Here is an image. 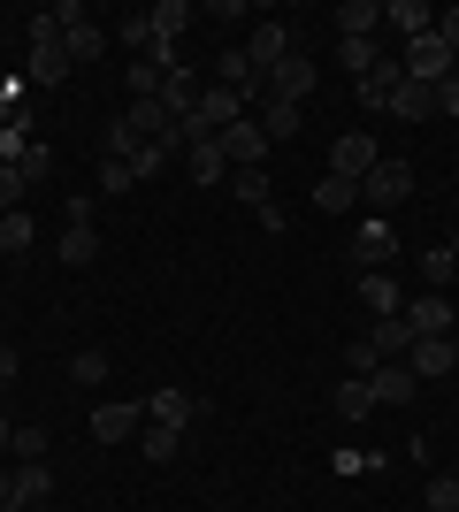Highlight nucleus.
Segmentation results:
<instances>
[{
    "label": "nucleus",
    "mask_w": 459,
    "mask_h": 512,
    "mask_svg": "<svg viewBox=\"0 0 459 512\" xmlns=\"http://www.w3.org/2000/svg\"><path fill=\"white\" fill-rule=\"evenodd\" d=\"M69 77V39H62V23L39 8V23H31V85H62Z\"/></svg>",
    "instance_id": "obj_1"
},
{
    "label": "nucleus",
    "mask_w": 459,
    "mask_h": 512,
    "mask_svg": "<svg viewBox=\"0 0 459 512\" xmlns=\"http://www.w3.org/2000/svg\"><path fill=\"white\" fill-rule=\"evenodd\" d=\"M398 260V230L383 222V214H368V222H352V268L368 276V268H391Z\"/></svg>",
    "instance_id": "obj_2"
},
{
    "label": "nucleus",
    "mask_w": 459,
    "mask_h": 512,
    "mask_svg": "<svg viewBox=\"0 0 459 512\" xmlns=\"http://www.w3.org/2000/svg\"><path fill=\"white\" fill-rule=\"evenodd\" d=\"M406 77H414V85H444V77H452V46L437 39V31H421V39H406Z\"/></svg>",
    "instance_id": "obj_3"
},
{
    "label": "nucleus",
    "mask_w": 459,
    "mask_h": 512,
    "mask_svg": "<svg viewBox=\"0 0 459 512\" xmlns=\"http://www.w3.org/2000/svg\"><path fill=\"white\" fill-rule=\"evenodd\" d=\"M406 192H414V169H406V161H375V169L360 176V207H398Z\"/></svg>",
    "instance_id": "obj_4"
},
{
    "label": "nucleus",
    "mask_w": 459,
    "mask_h": 512,
    "mask_svg": "<svg viewBox=\"0 0 459 512\" xmlns=\"http://www.w3.org/2000/svg\"><path fill=\"white\" fill-rule=\"evenodd\" d=\"M322 85V69H314V54H284V62H276V77H268V92H276V100H291V107H306V92Z\"/></svg>",
    "instance_id": "obj_5"
},
{
    "label": "nucleus",
    "mask_w": 459,
    "mask_h": 512,
    "mask_svg": "<svg viewBox=\"0 0 459 512\" xmlns=\"http://www.w3.org/2000/svg\"><path fill=\"white\" fill-rule=\"evenodd\" d=\"M284 54H299V39H291L284 23H261V31H253V39H245V62H253V77H276V62H284Z\"/></svg>",
    "instance_id": "obj_6"
},
{
    "label": "nucleus",
    "mask_w": 459,
    "mask_h": 512,
    "mask_svg": "<svg viewBox=\"0 0 459 512\" xmlns=\"http://www.w3.org/2000/svg\"><path fill=\"white\" fill-rule=\"evenodd\" d=\"M268 153H276V146H268V130L253 123V115H245V123H230V130H222V161H230V169H261Z\"/></svg>",
    "instance_id": "obj_7"
},
{
    "label": "nucleus",
    "mask_w": 459,
    "mask_h": 512,
    "mask_svg": "<svg viewBox=\"0 0 459 512\" xmlns=\"http://www.w3.org/2000/svg\"><path fill=\"white\" fill-rule=\"evenodd\" d=\"M146 421H161V428L184 436L192 421H207V398H192V390H153V398H146Z\"/></svg>",
    "instance_id": "obj_8"
},
{
    "label": "nucleus",
    "mask_w": 459,
    "mask_h": 512,
    "mask_svg": "<svg viewBox=\"0 0 459 512\" xmlns=\"http://www.w3.org/2000/svg\"><path fill=\"white\" fill-rule=\"evenodd\" d=\"M406 367H414V383H437V375H452V367H459V337H414Z\"/></svg>",
    "instance_id": "obj_9"
},
{
    "label": "nucleus",
    "mask_w": 459,
    "mask_h": 512,
    "mask_svg": "<svg viewBox=\"0 0 459 512\" xmlns=\"http://www.w3.org/2000/svg\"><path fill=\"white\" fill-rule=\"evenodd\" d=\"M375 161H383V153H375V138H360V130H345V138L329 146V176H345V184H360Z\"/></svg>",
    "instance_id": "obj_10"
},
{
    "label": "nucleus",
    "mask_w": 459,
    "mask_h": 512,
    "mask_svg": "<svg viewBox=\"0 0 459 512\" xmlns=\"http://www.w3.org/2000/svg\"><path fill=\"white\" fill-rule=\"evenodd\" d=\"M360 306H368L375 321H398V314H406V291H398L391 268H368V276H360Z\"/></svg>",
    "instance_id": "obj_11"
},
{
    "label": "nucleus",
    "mask_w": 459,
    "mask_h": 512,
    "mask_svg": "<svg viewBox=\"0 0 459 512\" xmlns=\"http://www.w3.org/2000/svg\"><path fill=\"white\" fill-rule=\"evenodd\" d=\"M138 428H146V406H123V398L92 413V436H100V444H138Z\"/></svg>",
    "instance_id": "obj_12"
},
{
    "label": "nucleus",
    "mask_w": 459,
    "mask_h": 512,
    "mask_svg": "<svg viewBox=\"0 0 459 512\" xmlns=\"http://www.w3.org/2000/svg\"><path fill=\"white\" fill-rule=\"evenodd\" d=\"M406 329H414V337H452V306H444V291H421V299L406 306Z\"/></svg>",
    "instance_id": "obj_13"
},
{
    "label": "nucleus",
    "mask_w": 459,
    "mask_h": 512,
    "mask_svg": "<svg viewBox=\"0 0 459 512\" xmlns=\"http://www.w3.org/2000/svg\"><path fill=\"white\" fill-rule=\"evenodd\" d=\"M54 260H62V268H92V260H100V230H92V222H62Z\"/></svg>",
    "instance_id": "obj_14"
},
{
    "label": "nucleus",
    "mask_w": 459,
    "mask_h": 512,
    "mask_svg": "<svg viewBox=\"0 0 459 512\" xmlns=\"http://www.w3.org/2000/svg\"><path fill=\"white\" fill-rule=\"evenodd\" d=\"M46 497H54V467H46V459H16V505H8V512L46 505Z\"/></svg>",
    "instance_id": "obj_15"
},
{
    "label": "nucleus",
    "mask_w": 459,
    "mask_h": 512,
    "mask_svg": "<svg viewBox=\"0 0 459 512\" xmlns=\"http://www.w3.org/2000/svg\"><path fill=\"white\" fill-rule=\"evenodd\" d=\"M368 383H375V406H406V398H414V367H406V360H383Z\"/></svg>",
    "instance_id": "obj_16"
},
{
    "label": "nucleus",
    "mask_w": 459,
    "mask_h": 512,
    "mask_svg": "<svg viewBox=\"0 0 459 512\" xmlns=\"http://www.w3.org/2000/svg\"><path fill=\"white\" fill-rule=\"evenodd\" d=\"M253 123L268 130V146H291V138H299V107H291V100H276V92H268V100H261V115H253Z\"/></svg>",
    "instance_id": "obj_17"
},
{
    "label": "nucleus",
    "mask_w": 459,
    "mask_h": 512,
    "mask_svg": "<svg viewBox=\"0 0 459 512\" xmlns=\"http://www.w3.org/2000/svg\"><path fill=\"white\" fill-rule=\"evenodd\" d=\"M222 169H230V161H222V138L184 146V176H192V184H222Z\"/></svg>",
    "instance_id": "obj_18"
},
{
    "label": "nucleus",
    "mask_w": 459,
    "mask_h": 512,
    "mask_svg": "<svg viewBox=\"0 0 459 512\" xmlns=\"http://www.w3.org/2000/svg\"><path fill=\"white\" fill-rule=\"evenodd\" d=\"M398 85H406V69H398V62H375L352 92H360V107H391V92H398Z\"/></svg>",
    "instance_id": "obj_19"
},
{
    "label": "nucleus",
    "mask_w": 459,
    "mask_h": 512,
    "mask_svg": "<svg viewBox=\"0 0 459 512\" xmlns=\"http://www.w3.org/2000/svg\"><path fill=\"white\" fill-rule=\"evenodd\" d=\"M161 107H169L176 123L199 107V77H192V69H169V77H161Z\"/></svg>",
    "instance_id": "obj_20"
},
{
    "label": "nucleus",
    "mask_w": 459,
    "mask_h": 512,
    "mask_svg": "<svg viewBox=\"0 0 459 512\" xmlns=\"http://www.w3.org/2000/svg\"><path fill=\"white\" fill-rule=\"evenodd\" d=\"M123 123H131L138 138H169V130H176V115H169L161 100H131V107H123Z\"/></svg>",
    "instance_id": "obj_21"
},
{
    "label": "nucleus",
    "mask_w": 459,
    "mask_h": 512,
    "mask_svg": "<svg viewBox=\"0 0 459 512\" xmlns=\"http://www.w3.org/2000/svg\"><path fill=\"white\" fill-rule=\"evenodd\" d=\"M146 16H153V39L176 46L184 31H192V0H161V8H146Z\"/></svg>",
    "instance_id": "obj_22"
},
{
    "label": "nucleus",
    "mask_w": 459,
    "mask_h": 512,
    "mask_svg": "<svg viewBox=\"0 0 459 512\" xmlns=\"http://www.w3.org/2000/svg\"><path fill=\"white\" fill-rule=\"evenodd\" d=\"M383 23H398L406 39H421V31H437V8H429V0H391V8H383Z\"/></svg>",
    "instance_id": "obj_23"
},
{
    "label": "nucleus",
    "mask_w": 459,
    "mask_h": 512,
    "mask_svg": "<svg viewBox=\"0 0 459 512\" xmlns=\"http://www.w3.org/2000/svg\"><path fill=\"white\" fill-rule=\"evenodd\" d=\"M222 85L238 92V100H253V92H268L261 77H253V62H245V46H222Z\"/></svg>",
    "instance_id": "obj_24"
},
{
    "label": "nucleus",
    "mask_w": 459,
    "mask_h": 512,
    "mask_svg": "<svg viewBox=\"0 0 459 512\" xmlns=\"http://www.w3.org/2000/svg\"><path fill=\"white\" fill-rule=\"evenodd\" d=\"M391 115H406V123H421V115H437V85H414V77H406V85L391 92Z\"/></svg>",
    "instance_id": "obj_25"
},
{
    "label": "nucleus",
    "mask_w": 459,
    "mask_h": 512,
    "mask_svg": "<svg viewBox=\"0 0 459 512\" xmlns=\"http://www.w3.org/2000/svg\"><path fill=\"white\" fill-rule=\"evenodd\" d=\"M329 406L345 413V421H368V413H375V383H360V375H345V383H337V398H329Z\"/></svg>",
    "instance_id": "obj_26"
},
{
    "label": "nucleus",
    "mask_w": 459,
    "mask_h": 512,
    "mask_svg": "<svg viewBox=\"0 0 459 512\" xmlns=\"http://www.w3.org/2000/svg\"><path fill=\"white\" fill-rule=\"evenodd\" d=\"M337 23H345V39H375V23H383V0H345V8H337Z\"/></svg>",
    "instance_id": "obj_27"
},
{
    "label": "nucleus",
    "mask_w": 459,
    "mask_h": 512,
    "mask_svg": "<svg viewBox=\"0 0 459 512\" xmlns=\"http://www.w3.org/2000/svg\"><path fill=\"white\" fill-rule=\"evenodd\" d=\"M314 207H322V214H352V207H360V184H345V176H322V184H314Z\"/></svg>",
    "instance_id": "obj_28"
},
{
    "label": "nucleus",
    "mask_w": 459,
    "mask_h": 512,
    "mask_svg": "<svg viewBox=\"0 0 459 512\" xmlns=\"http://www.w3.org/2000/svg\"><path fill=\"white\" fill-rule=\"evenodd\" d=\"M368 337H375V352H383V360H406V352H414V329H406V314H398V321H375Z\"/></svg>",
    "instance_id": "obj_29"
},
{
    "label": "nucleus",
    "mask_w": 459,
    "mask_h": 512,
    "mask_svg": "<svg viewBox=\"0 0 459 512\" xmlns=\"http://www.w3.org/2000/svg\"><path fill=\"white\" fill-rule=\"evenodd\" d=\"M169 146H184L176 130H169V138H153V146H138V153H131V176H138V184H146V176H161V169H169Z\"/></svg>",
    "instance_id": "obj_30"
},
{
    "label": "nucleus",
    "mask_w": 459,
    "mask_h": 512,
    "mask_svg": "<svg viewBox=\"0 0 459 512\" xmlns=\"http://www.w3.org/2000/svg\"><path fill=\"white\" fill-rule=\"evenodd\" d=\"M230 199L238 207H268V169H230Z\"/></svg>",
    "instance_id": "obj_31"
},
{
    "label": "nucleus",
    "mask_w": 459,
    "mask_h": 512,
    "mask_svg": "<svg viewBox=\"0 0 459 512\" xmlns=\"http://www.w3.org/2000/svg\"><path fill=\"white\" fill-rule=\"evenodd\" d=\"M62 39H69V69H77V62H100V54H108L100 23H77V31H62Z\"/></svg>",
    "instance_id": "obj_32"
},
{
    "label": "nucleus",
    "mask_w": 459,
    "mask_h": 512,
    "mask_svg": "<svg viewBox=\"0 0 459 512\" xmlns=\"http://www.w3.org/2000/svg\"><path fill=\"white\" fill-rule=\"evenodd\" d=\"M421 276H429V291H444V283L459 276V253L452 245H429V253H421Z\"/></svg>",
    "instance_id": "obj_33"
},
{
    "label": "nucleus",
    "mask_w": 459,
    "mask_h": 512,
    "mask_svg": "<svg viewBox=\"0 0 459 512\" xmlns=\"http://www.w3.org/2000/svg\"><path fill=\"white\" fill-rule=\"evenodd\" d=\"M138 451H146V459H176V451H184V436H176V428H161V421H146V428H138Z\"/></svg>",
    "instance_id": "obj_34"
},
{
    "label": "nucleus",
    "mask_w": 459,
    "mask_h": 512,
    "mask_svg": "<svg viewBox=\"0 0 459 512\" xmlns=\"http://www.w3.org/2000/svg\"><path fill=\"white\" fill-rule=\"evenodd\" d=\"M31 237H39V230H31V214H0V253H31Z\"/></svg>",
    "instance_id": "obj_35"
},
{
    "label": "nucleus",
    "mask_w": 459,
    "mask_h": 512,
    "mask_svg": "<svg viewBox=\"0 0 459 512\" xmlns=\"http://www.w3.org/2000/svg\"><path fill=\"white\" fill-rule=\"evenodd\" d=\"M375 367H383V352H375V337H352V344H345V375H360V383H368Z\"/></svg>",
    "instance_id": "obj_36"
},
{
    "label": "nucleus",
    "mask_w": 459,
    "mask_h": 512,
    "mask_svg": "<svg viewBox=\"0 0 459 512\" xmlns=\"http://www.w3.org/2000/svg\"><path fill=\"white\" fill-rule=\"evenodd\" d=\"M115 39H123L138 62H146V54H153V16H123V23H115Z\"/></svg>",
    "instance_id": "obj_37"
},
{
    "label": "nucleus",
    "mask_w": 459,
    "mask_h": 512,
    "mask_svg": "<svg viewBox=\"0 0 459 512\" xmlns=\"http://www.w3.org/2000/svg\"><path fill=\"white\" fill-rule=\"evenodd\" d=\"M421 505H429V512H459V474H429Z\"/></svg>",
    "instance_id": "obj_38"
},
{
    "label": "nucleus",
    "mask_w": 459,
    "mask_h": 512,
    "mask_svg": "<svg viewBox=\"0 0 459 512\" xmlns=\"http://www.w3.org/2000/svg\"><path fill=\"white\" fill-rule=\"evenodd\" d=\"M375 62H383V54H375V39H345V69H352V85H360Z\"/></svg>",
    "instance_id": "obj_39"
},
{
    "label": "nucleus",
    "mask_w": 459,
    "mask_h": 512,
    "mask_svg": "<svg viewBox=\"0 0 459 512\" xmlns=\"http://www.w3.org/2000/svg\"><path fill=\"white\" fill-rule=\"evenodd\" d=\"M123 85H131V100H161V69H153V62H131V77H123Z\"/></svg>",
    "instance_id": "obj_40"
},
{
    "label": "nucleus",
    "mask_w": 459,
    "mask_h": 512,
    "mask_svg": "<svg viewBox=\"0 0 459 512\" xmlns=\"http://www.w3.org/2000/svg\"><path fill=\"white\" fill-rule=\"evenodd\" d=\"M69 375H77V383H108V352H77V360H69Z\"/></svg>",
    "instance_id": "obj_41"
},
{
    "label": "nucleus",
    "mask_w": 459,
    "mask_h": 512,
    "mask_svg": "<svg viewBox=\"0 0 459 512\" xmlns=\"http://www.w3.org/2000/svg\"><path fill=\"white\" fill-rule=\"evenodd\" d=\"M100 184H108V199H115V192H131L138 176H131V161H108V153H100Z\"/></svg>",
    "instance_id": "obj_42"
},
{
    "label": "nucleus",
    "mask_w": 459,
    "mask_h": 512,
    "mask_svg": "<svg viewBox=\"0 0 459 512\" xmlns=\"http://www.w3.org/2000/svg\"><path fill=\"white\" fill-rule=\"evenodd\" d=\"M16 169H23V184H46V176H54V153H46V146H31V153L16 161Z\"/></svg>",
    "instance_id": "obj_43"
},
{
    "label": "nucleus",
    "mask_w": 459,
    "mask_h": 512,
    "mask_svg": "<svg viewBox=\"0 0 459 512\" xmlns=\"http://www.w3.org/2000/svg\"><path fill=\"white\" fill-rule=\"evenodd\" d=\"M8 451H16V459H46V428H16V444H8Z\"/></svg>",
    "instance_id": "obj_44"
},
{
    "label": "nucleus",
    "mask_w": 459,
    "mask_h": 512,
    "mask_svg": "<svg viewBox=\"0 0 459 512\" xmlns=\"http://www.w3.org/2000/svg\"><path fill=\"white\" fill-rule=\"evenodd\" d=\"M16 199H23V169H0V214H16Z\"/></svg>",
    "instance_id": "obj_45"
},
{
    "label": "nucleus",
    "mask_w": 459,
    "mask_h": 512,
    "mask_svg": "<svg viewBox=\"0 0 459 512\" xmlns=\"http://www.w3.org/2000/svg\"><path fill=\"white\" fill-rule=\"evenodd\" d=\"M437 39L452 46V62H459V8H437Z\"/></svg>",
    "instance_id": "obj_46"
},
{
    "label": "nucleus",
    "mask_w": 459,
    "mask_h": 512,
    "mask_svg": "<svg viewBox=\"0 0 459 512\" xmlns=\"http://www.w3.org/2000/svg\"><path fill=\"white\" fill-rule=\"evenodd\" d=\"M16 375H23V352H16V344H0V390L16 383Z\"/></svg>",
    "instance_id": "obj_47"
},
{
    "label": "nucleus",
    "mask_w": 459,
    "mask_h": 512,
    "mask_svg": "<svg viewBox=\"0 0 459 512\" xmlns=\"http://www.w3.org/2000/svg\"><path fill=\"white\" fill-rule=\"evenodd\" d=\"M437 115H459V69H452V77L437 85Z\"/></svg>",
    "instance_id": "obj_48"
},
{
    "label": "nucleus",
    "mask_w": 459,
    "mask_h": 512,
    "mask_svg": "<svg viewBox=\"0 0 459 512\" xmlns=\"http://www.w3.org/2000/svg\"><path fill=\"white\" fill-rule=\"evenodd\" d=\"M16 505V467H0V512Z\"/></svg>",
    "instance_id": "obj_49"
},
{
    "label": "nucleus",
    "mask_w": 459,
    "mask_h": 512,
    "mask_svg": "<svg viewBox=\"0 0 459 512\" xmlns=\"http://www.w3.org/2000/svg\"><path fill=\"white\" fill-rule=\"evenodd\" d=\"M8 444H16V421H8V413H0V451H8Z\"/></svg>",
    "instance_id": "obj_50"
},
{
    "label": "nucleus",
    "mask_w": 459,
    "mask_h": 512,
    "mask_svg": "<svg viewBox=\"0 0 459 512\" xmlns=\"http://www.w3.org/2000/svg\"><path fill=\"white\" fill-rule=\"evenodd\" d=\"M452 253H459V230H452Z\"/></svg>",
    "instance_id": "obj_51"
},
{
    "label": "nucleus",
    "mask_w": 459,
    "mask_h": 512,
    "mask_svg": "<svg viewBox=\"0 0 459 512\" xmlns=\"http://www.w3.org/2000/svg\"><path fill=\"white\" fill-rule=\"evenodd\" d=\"M0 260H8V253H0Z\"/></svg>",
    "instance_id": "obj_52"
}]
</instances>
